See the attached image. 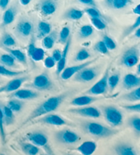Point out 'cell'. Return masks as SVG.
Masks as SVG:
<instances>
[{"label":"cell","mask_w":140,"mask_h":155,"mask_svg":"<svg viewBox=\"0 0 140 155\" xmlns=\"http://www.w3.org/2000/svg\"><path fill=\"white\" fill-rule=\"evenodd\" d=\"M67 97H68V94L67 92H65L57 96H53L46 99L31 112L28 117L25 120V121L21 125V127L25 126L29 122H33L34 120L40 117L55 111L60 107L62 103L64 102Z\"/></svg>","instance_id":"obj_1"},{"label":"cell","mask_w":140,"mask_h":155,"mask_svg":"<svg viewBox=\"0 0 140 155\" xmlns=\"http://www.w3.org/2000/svg\"><path fill=\"white\" fill-rule=\"evenodd\" d=\"M82 128L83 131L89 135L96 138H108L116 135L119 130L100 122L94 121H84L82 122Z\"/></svg>","instance_id":"obj_2"},{"label":"cell","mask_w":140,"mask_h":155,"mask_svg":"<svg viewBox=\"0 0 140 155\" xmlns=\"http://www.w3.org/2000/svg\"><path fill=\"white\" fill-rule=\"evenodd\" d=\"M101 110L105 119L113 127H118L123 124V115L114 105L101 106Z\"/></svg>","instance_id":"obj_3"},{"label":"cell","mask_w":140,"mask_h":155,"mask_svg":"<svg viewBox=\"0 0 140 155\" xmlns=\"http://www.w3.org/2000/svg\"><path fill=\"white\" fill-rule=\"evenodd\" d=\"M27 139L29 142L34 143L39 148H42L48 155H55L49 146V139L45 133L41 131H33L28 133Z\"/></svg>","instance_id":"obj_4"},{"label":"cell","mask_w":140,"mask_h":155,"mask_svg":"<svg viewBox=\"0 0 140 155\" xmlns=\"http://www.w3.org/2000/svg\"><path fill=\"white\" fill-rule=\"evenodd\" d=\"M140 59V51L137 46L126 49L120 59V64L127 68H132L138 64Z\"/></svg>","instance_id":"obj_5"},{"label":"cell","mask_w":140,"mask_h":155,"mask_svg":"<svg viewBox=\"0 0 140 155\" xmlns=\"http://www.w3.org/2000/svg\"><path fill=\"white\" fill-rule=\"evenodd\" d=\"M109 77V68H107L103 76L96 84L92 85L90 89L86 91V94L92 96H98L105 94L108 86V79Z\"/></svg>","instance_id":"obj_6"},{"label":"cell","mask_w":140,"mask_h":155,"mask_svg":"<svg viewBox=\"0 0 140 155\" xmlns=\"http://www.w3.org/2000/svg\"><path fill=\"white\" fill-rule=\"evenodd\" d=\"M55 138L58 143L65 145H72L80 140L79 135L70 129H62L55 133Z\"/></svg>","instance_id":"obj_7"},{"label":"cell","mask_w":140,"mask_h":155,"mask_svg":"<svg viewBox=\"0 0 140 155\" xmlns=\"http://www.w3.org/2000/svg\"><path fill=\"white\" fill-rule=\"evenodd\" d=\"M68 112L72 114L77 115V116L94 119L99 118L102 115L101 110L93 106L77 107L68 109Z\"/></svg>","instance_id":"obj_8"},{"label":"cell","mask_w":140,"mask_h":155,"mask_svg":"<svg viewBox=\"0 0 140 155\" xmlns=\"http://www.w3.org/2000/svg\"><path fill=\"white\" fill-rule=\"evenodd\" d=\"M32 122L38 123V124L52 125V126H65L68 124V123L64 120L62 117L57 114H49L42 116L36 120H34ZM34 123V124H35Z\"/></svg>","instance_id":"obj_9"},{"label":"cell","mask_w":140,"mask_h":155,"mask_svg":"<svg viewBox=\"0 0 140 155\" xmlns=\"http://www.w3.org/2000/svg\"><path fill=\"white\" fill-rule=\"evenodd\" d=\"M32 86L39 91L48 90L52 87V81L47 74L43 73L35 77Z\"/></svg>","instance_id":"obj_10"},{"label":"cell","mask_w":140,"mask_h":155,"mask_svg":"<svg viewBox=\"0 0 140 155\" xmlns=\"http://www.w3.org/2000/svg\"><path fill=\"white\" fill-rule=\"evenodd\" d=\"M96 60V58L92 60L87 61L84 63L80 64L69 66V67L65 68L64 70L62 72V73L60 74L61 79L62 80H68L69 79H71L72 77H74L75 74L79 73L80 71H82V69L84 68L88 67V66L95 62Z\"/></svg>","instance_id":"obj_11"},{"label":"cell","mask_w":140,"mask_h":155,"mask_svg":"<svg viewBox=\"0 0 140 155\" xmlns=\"http://www.w3.org/2000/svg\"><path fill=\"white\" fill-rule=\"evenodd\" d=\"M98 75L97 71L95 68H84L74 76V81L80 83H88L93 81Z\"/></svg>","instance_id":"obj_12"},{"label":"cell","mask_w":140,"mask_h":155,"mask_svg":"<svg viewBox=\"0 0 140 155\" xmlns=\"http://www.w3.org/2000/svg\"><path fill=\"white\" fill-rule=\"evenodd\" d=\"M28 79V77H20L12 79L3 86L0 87V94L5 92H14Z\"/></svg>","instance_id":"obj_13"},{"label":"cell","mask_w":140,"mask_h":155,"mask_svg":"<svg viewBox=\"0 0 140 155\" xmlns=\"http://www.w3.org/2000/svg\"><path fill=\"white\" fill-rule=\"evenodd\" d=\"M58 8L57 0H40L39 10L42 15L49 16L55 13Z\"/></svg>","instance_id":"obj_14"},{"label":"cell","mask_w":140,"mask_h":155,"mask_svg":"<svg viewBox=\"0 0 140 155\" xmlns=\"http://www.w3.org/2000/svg\"><path fill=\"white\" fill-rule=\"evenodd\" d=\"M32 31H33V24L29 20H21L16 26V32L20 36L28 37L31 35Z\"/></svg>","instance_id":"obj_15"},{"label":"cell","mask_w":140,"mask_h":155,"mask_svg":"<svg viewBox=\"0 0 140 155\" xmlns=\"http://www.w3.org/2000/svg\"><path fill=\"white\" fill-rule=\"evenodd\" d=\"M122 86L126 90H133L140 86V75L133 73L126 74L123 77Z\"/></svg>","instance_id":"obj_16"},{"label":"cell","mask_w":140,"mask_h":155,"mask_svg":"<svg viewBox=\"0 0 140 155\" xmlns=\"http://www.w3.org/2000/svg\"><path fill=\"white\" fill-rule=\"evenodd\" d=\"M11 97L19 100H32L39 97V93L29 89H18L12 92Z\"/></svg>","instance_id":"obj_17"},{"label":"cell","mask_w":140,"mask_h":155,"mask_svg":"<svg viewBox=\"0 0 140 155\" xmlns=\"http://www.w3.org/2000/svg\"><path fill=\"white\" fill-rule=\"evenodd\" d=\"M113 150L116 155H138L131 144L125 142L116 143L113 147Z\"/></svg>","instance_id":"obj_18"},{"label":"cell","mask_w":140,"mask_h":155,"mask_svg":"<svg viewBox=\"0 0 140 155\" xmlns=\"http://www.w3.org/2000/svg\"><path fill=\"white\" fill-rule=\"evenodd\" d=\"M99 99V98L92 95H84L81 97H75L72 99L70 104L75 107H85L89 106L92 103L96 102Z\"/></svg>","instance_id":"obj_19"},{"label":"cell","mask_w":140,"mask_h":155,"mask_svg":"<svg viewBox=\"0 0 140 155\" xmlns=\"http://www.w3.org/2000/svg\"><path fill=\"white\" fill-rule=\"evenodd\" d=\"M29 57L34 61H42L45 58V51L42 48L36 47L34 42H32L28 47Z\"/></svg>","instance_id":"obj_20"},{"label":"cell","mask_w":140,"mask_h":155,"mask_svg":"<svg viewBox=\"0 0 140 155\" xmlns=\"http://www.w3.org/2000/svg\"><path fill=\"white\" fill-rule=\"evenodd\" d=\"M71 38H70L68 41H67L66 43L65 44V46H64V50L62 51V58L57 63V68H56V73H57L58 75H60L62 73L64 68H65V66L66 64V61H67V57H68V51L70 49V46H71Z\"/></svg>","instance_id":"obj_21"},{"label":"cell","mask_w":140,"mask_h":155,"mask_svg":"<svg viewBox=\"0 0 140 155\" xmlns=\"http://www.w3.org/2000/svg\"><path fill=\"white\" fill-rule=\"evenodd\" d=\"M97 145L93 141H86L77 147V150L82 155H92L95 153Z\"/></svg>","instance_id":"obj_22"},{"label":"cell","mask_w":140,"mask_h":155,"mask_svg":"<svg viewBox=\"0 0 140 155\" xmlns=\"http://www.w3.org/2000/svg\"><path fill=\"white\" fill-rule=\"evenodd\" d=\"M120 99L130 103L139 102L140 101V86L131 90L129 92L123 94L120 97Z\"/></svg>","instance_id":"obj_23"},{"label":"cell","mask_w":140,"mask_h":155,"mask_svg":"<svg viewBox=\"0 0 140 155\" xmlns=\"http://www.w3.org/2000/svg\"><path fill=\"white\" fill-rule=\"evenodd\" d=\"M128 127L133 130L135 135L140 136V116H132L126 120Z\"/></svg>","instance_id":"obj_24"},{"label":"cell","mask_w":140,"mask_h":155,"mask_svg":"<svg viewBox=\"0 0 140 155\" xmlns=\"http://www.w3.org/2000/svg\"><path fill=\"white\" fill-rule=\"evenodd\" d=\"M83 15H84V12L82 11V10L74 8H71L67 10L64 13L62 17L63 18H66V19L77 21L79 20L80 18H82Z\"/></svg>","instance_id":"obj_25"},{"label":"cell","mask_w":140,"mask_h":155,"mask_svg":"<svg viewBox=\"0 0 140 155\" xmlns=\"http://www.w3.org/2000/svg\"><path fill=\"white\" fill-rule=\"evenodd\" d=\"M105 3L109 8L121 10L128 6L129 0H105Z\"/></svg>","instance_id":"obj_26"},{"label":"cell","mask_w":140,"mask_h":155,"mask_svg":"<svg viewBox=\"0 0 140 155\" xmlns=\"http://www.w3.org/2000/svg\"><path fill=\"white\" fill-rule=\"evenodd\" d=\"M21 148L26 155H38L40 148L31 142H24L21 144Z\"/></svg>","instance_id":"obj_27"},{"label":"cell","mask_w":140,"mask_h":155,"mask_svg":"<svg viewBox=\"0 0 140 155\" xmlns=\"http://www.w3.org/2000/svg\"><path fill=\"white\" fill-rule=\"evenodd\" d=\"M4 49L8 52L9 54L11 55L12 57L15 59L16 61L23 64H25V65L26 64L27 57L25 53H24L23 51H21V50H18V49H12L7 47H5Z\"/></svg>","instance_id":"obj_28"},{"label":"cell","mask_w":140,"mask_h":155,"mask_svg":"<svg viewBox=\"0 0 140 155\" xmlns=\"http://www.w3.org/2000/svg\"><path fill=\"white\" fill-rule=\"evenodd\" d=\"M16 15H17V11H16V10L14 8L11 7L10 8L7 9L3 15V19H2L3 25H10V23H12L15 21Z\"/></svg>","instance_id":"obj_29"},{"label":"cell","mask_w":140,"mask_h":155,"mask_svg":"<svg viewBox=\"0 0 140 155\" xmlns=\"http://www.w3.org/2000/svg\"><path fill=\"white\" fill-rule=\"evenodd\" d=\"M52 31V25L50 23L45 22V21H40L38 25V36L40 38H45V36L51 33Z\"/></svg>","instance_id":"obj_30"},{"label":"cell","mask_w":140,"mask_h":155,"mask_svg":"<svg viewBox=\"0 0 140 155\" xmlns=\"http://www.w3.org/2000/svg\"><path fill=\"white\" fill-rule=\"evenodd\" d=\"M56 38H57V34H56L55 31L53 33H50L49 35L43 38L42 42V46L47 49H52L55 45Z\"/></svg>","instance_id":"obj_31"},{"label":"cell","mask_w":140,"mask_h":155,"mask_svg":"<svg viewBox=\"0 0 140 155\" xmlns=\"http://www.w3.org/2000/svg\"><path fill=\"white\" fill-rule=\"evenodd\" d=\"M3 115L4 119V124L6 125H10L15 122V115L11 109H10L7 105L4 106L3 109Z\"/></svg>","instance_id":"obj_32"},{"label":"cell","mask_w":140,"mask_h":155,"mask_svg":"<svg viewBox=\"0 0 140 155\" xmlns=\"http://www.w3.org/2000/svg\"><path fill=\"white\" fill-rule=\"evenodd\" d=\"M7 106L11 109V110L16 113V112H19L22 110L24 106V102L21 100L17 99V98H14L8 101L7 104Z\"/></svg>","instance_id":"obj_33"},{"label":"cell","mask_w":140,"mask_h":155,"mask_svg":"<svg viewBox=\"0 0 140 155\" xmlns=\"http://www.w3.org/2000/svg\"><path fill=\"white\" fill-rule=\"evenodd\" d=\"M15 59L10 54H3L0 56V62L5 66L14 67L15 66Z\"/></svg>","instance_id":"obj_34"},{"label":"cell","mask_w":140,"mask_h":155,"mask_svg":"<svg viewBox=\"0 0 140 155\" xmlns=\"http://www.w3.org/2000/svg\"><path fill=\"white\" fill-rule=\"evenodd\" d=\"M93 33L94 28L89 25H83L79 30V35L82 38H87L92 35Z\"/></svg>","instance_id":"obj_35"},{"label":"cell","mask_w":140,"mask_h":155,"mask_svg":"<svg viewBox=\"0 0 140 155\" xmlns=\"http://www.w3.org/2000/svg\"><path fill=\"white\" fill-rule=\"evenodd\" d=\"M140 28V15L137 17L135 22L132 24L131 26L128 27L122 34V39H125L126 36H128L129 34H131L133 31H135L137 28Z\"/></svg>","instance_id":"obj_36"},{"label":"cell","mask_w":140,"mask_h":155,"mask_svg":"<svg viewBox=\"0 0 140 155\" xmlns=\"http://www.w3.org/2000/svg\"><path fill=\"white\" fill-rule=\"evenodd\" d=\"M24 73L23 71H14L6 68L4 65H0V75L5 77H17Z\"/></svg>","instance_id":"obj_37"},{"label":"cell","mask_w":140,"mask_h":155,"mask_svg":"<svg viewBox=\"0 0 140 155\" xmlns=\"http://www.w3.org/2000/svg\"><path fill=\"white\" fill-rule=\"evenodd\" d=\"M70 34H71V29L68 27H64L61 29L59 34V41L62 44L65 45L66 43L70 38Z\"/></svg>","instance_id":"obj_38"},{"label":"cell","mask_w":140,"mask_h":155,"mask_svg":"<svg viewBox=\"0 0 140 155\" xmlns=\"http://www.w3.org/2000/svg\"><path fill=\"white\" fill-rule=\"evenodd\" d=\"M120 75L119 74H114L109 77L108 79V86L110 91H113L117 87L120 82Z\"/></svg>","instance_id":"obj_39"},{"label":"cell","mask_w":140,"mask_h":155,"mask_svg":"<svg viewBox=\"0 0 140 155\" xmlns=\"http://www.w3.org/2000/svg\"><path fill=\"white\" fill-rule=\"evenodd\" d=\"M2 44L4 47L9 48L16 45V41L14 38L10 34H6L2 39Z\"/></svg>","instance_id":"obj_40"},{"label":"cell","mask_w":140,"mask_h":155,"mask_svg":"<svg viewBox=\"0 0 140 155\" xmlns=\"http://www.w3.org/2000/svg\"><path fill=\"white\" fill-rule=\"evenodd\" d=\"M90 53L85 49H82L77 53L75 58V60L77 61H82L90 58Z\"/></svg>","instance_id":"obj_41"},{"label":"cell","mask_w":140,"mask_h":155,"mask_svg":"<svg viewBox=\"0 0 140 155\" xmlns=\"http://www.w3.org/2000/svg\"><path fill=\"white\" fill-rule=\"evenodd\" d=\"M91 23L92 25L98 30H104L106 28V24L100 18H91Z\"/></svg>","instance_id":"obj_42"},{"label":"cell","mask_w":140,"mask_h":155,"mask_svg":"<svg viewBox=\"0 0 140 155\" xmlns=\"http://www.w3.org/2000/svg\"><path fill=\"white\" fill-rule=\"evenodd\" d=\"M102 41H103L105 45H106V47H107V49H109V51L114 50L115 49V48H116V43H115V42L112 38H110L109 36L104 35L103 36V40H102Z\"/></svg>","instance_id":"obj_43"},{"label":"cell","mask_w":140,"mask_h":155,"mask_svg":"<svg viewBox=\"0 0 140 155\" xmlns=\"http://www.w3.org/2000/svg\"><path fill=\"white\" fill-rule=\"evenodd\" d=\"M95 50L101 53V54H107L109 53V49H107L106 45H105L103 41H98L95 45Z\"/></svg>","instance_id":"obj_44"},{"label":"cell","mask_w":140,"mask_h":155,"mask_svg":"<svg viewBox=\"0 0 140 155\" xmlns=\"http://www.w3.org/2000/svg\"><path fill=\"white\" fill-rule=\"evenodd\" d=\"M4 126V119L3 111H2V109L0 107V137H1L2 141H3V143L5 142V140H6V134H5Z\"/></svg>","instance_id":"obj_45"},{"label":"cell","mask_w":140,"mask_h":155,"mask_svg":"<svg viewBox=\"0 0 140 155\" xmlns=\"http://www.w3.org/2000/svg\"><path fill=\"white\" fill-rule=\"evenodd\" d=\"M85 12L90 16L91 18H102V15L101 14L100 11L96 8L90 7L88 8L85 10Z\"/></svg>","instance_id":"obj_46"},{"label":"cell","mask_w":140,"mask_h":155,"mask_svg":"<svg viewBox=\"0 0 140 155\" xmlns=\"http://www.w3.org/2000/svg\"><path fill=\"white\" fill-rule=\"evenodd\" d=\"M122 107L125 109L126 111L140 113V103H135V104H131V105H122Z\"/></svg>","instance_id":"obj_47"},{"label":"cell","mask_w":140,"mask_h":155,"mask_svg":"<svg viewBox=\"0 0 140 155\" xmlns=\"http://www.w3.org/2000/svg\"><path fill=\"white\" fill-rule=\"evenodd\" d=\"M56 63L57 62L52 58V56H49V57L46 58L44 60V65L47 68H52L54 67Z\"/></svg>","instance_id":"obj_48"},{"label":"cell","mask_w":140,"mask_h":155,"mask_svg":"<svg viewBox=\"0 0 140 155\" xmlns=\"http://www.w3.org/2000/svg\"><path fill=\"white\" fill-rule=\"evenodd\" d=\"M62 52L60 51L59 49H55L53 51V54H52V58L54 59L56 62H58L62 58Z\"/></svg>","instance_id":"obj_49"},{"label":"cell","mask_w":140,"mask_h":155,"mask_svg":"<svg viewBox=\"0 0 140 155\" xmlns=\"http://www.w3.org/2000/svg\"><path fill=\"white\" fill-rule=\"evenodd\" d=\"M78 1H79L80 3L86 5V6H88L90 7H92V8L96 7V2L95 0H78Z\"/></svg>","instance_id":"obj_50"},{"label":"cell","mask_w":140,"mask_h":155,"mask_svg":"<svg viewBox=\"0 0 140 155\" xmlns=\"http://www.w3.org/2000/svg\"><path fill=\"white\" fill-rule=\"evenodd\" d=\"M9 4V0H0V8L2 9H6Z\"/></svg>","instance_id":"obj_51"},{"label":"cell","mask_w":140,"mask_h":155,"mask_svg":"<svg viewBox=\"0 0 140 155\" xmlns=\"http://www.w3.org/2000/svg\"><path fill=\"white\" fill-rule=\"evenodd\" d=\"M133 12L134 14L137 15H140V4H139L136 7L134 8V9L133 10Z\"/></svg>","instance_id":"obj_52"},{"label":"cell","mask_w":140,"mask_h":155,"mask_svg":"<svg viewBox=\"0 0 140 155\" xmlns=\"http://www.w3.org/2000/svg\"><path fill=\"white\" fill-rule=\"evenodd\" d=\"M31 0H20V3L23 5V6H27L29 3H30Z\"/></svg>","instance_id":"obj_53"},{"label":"cell","mask_w":140,"mask_h":155,"mask_svg":"<svg viewBox=\"0 0 140 155\" xmlns=\"http://www.w3.org/2000/svg\"><path fill=\"white\" fill-rule=\"evenodd\" d=\"M135 36L138 38H140V28H137L135 31Z\"/></svg>","instance_id":"obj_54"},{"label":"cell","mask_w":140,"mask_h":155,"mask_svg":"<svg viewBox=\"0 0 140 155\" xmlns=\"http://www.w3.org/2000/svg\"><path fill=\"white\" fill-rule=\"evenodd\" d=\"M137 73L138 75H140V63L137 64Z\"/></svg>","instance_id":"obj_55"},{"label":"cell","mask_w":140,"mask_h":155,"mask_svg":"<svg viewBox=\"0 0 140 155\" xmlns=\"http://www.w3.org/2000/svg\"><path fill=\"white\" fill-rule=\"evenodd\" d=\"M64 155H76V154H64ZM82 155V154H81Z\"/></svg>","instance_id":"obj_56"},{"label":"cell","mask_w":140,"mask_h":155,"mask_svg":"<svg viewBox=\"0 0 140 155\" xmlns=\"http://www.w3.org/2000/svg\"><path fill=\"white\" fill-rule=\"evenodd\" d=\"M41 155H48L47 154H41Z\"/></svg>","instance_id":"obj_57"},{"label":"cell","mask_w":140,"mask_h":155,"mask_svg":"<svg viewBox=\"0 0 140 155\" xmlns=\"http://www.w3.org/2000/svg\"><path fill=\"white\" fill-rule=\"evenodd\" d=\"M0 155H5V154H0Z\"/></svg>","instance_id":"obj_58"}]
</instances>
